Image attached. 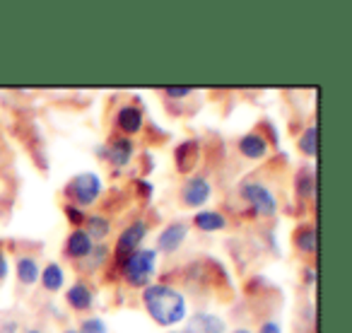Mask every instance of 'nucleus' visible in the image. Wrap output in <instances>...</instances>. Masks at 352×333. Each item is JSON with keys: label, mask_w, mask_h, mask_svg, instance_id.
<instances>
[{"label": "nucleus", "mask_w": 352, "mask_h": 333, "mask_svg": "<svg viewBox=\"0 0 352 333\" xmlns=\"http://www.w3.org/2000/svg\"><path fill=\"white\" fill-rule=\"evenodd\" d=\"M99 152H102V155H107V160L111 162V164L126 166L128 162H131V157H133V142L128 140V138H116L111 145L104 147V150H99Z\"/></svg>", "instance_id": "nucleus-11"}, {"label": "nucleus", "mask_w": 352, "mask_h": 333, "mask_svg": "<svg viewBox=\"0 0 352 333\" xmlns=\"http://www.w3.org/2000/svg\"><path fill=\"white\" fill-rule=\"evenodd\" d=\"M65 333H78V331H65Z\"/></svg>", "instance_id": "nucleus-30"}, {"label": "nucleus", "mask_w": 352, "mask_h": 333, "mask_svg": "<svg viewBox=\"0 0 352 333\" xmlns=\"http://www.w3.org/2000/svg\"><path fill=\"white\" fill-rule=\"evenodd\" d=\"M142 302L160 326H174L186 316V297L171 285H147Z\"/></svg>", "instance_id": "nucleus-1"}, {"label": "nucleus", "mask_w": 352, "mask_h": 333, "mask_svg": "<svg viewBox=\"0 0 352 333\" xmlns=\"http://www.w3.org/2000/svg\"><path fill=\"white\" fill-rule=\"evenodd\" d=\"M193 89L191 87H166L164 89V94L166 97H171V99H182V97H188Z\"/></svg>", "instance_id": "nucleus-24"}, {"label": "nucleus", "mask_w": 352, "mask_h": 333, "mask_svg": "<svg viewBox=\"0 0 352 333\" xmlns=\"http://www.w3.org/2000/svg\"><path fill=\"white\" fill-rule=\"evenodd\" d=\"M241 196H244V201L249 203L258 215L270 217L278 213V198H275L273 191H270L268 186H263V184H258V182L241 184Z\"/></svg>", "instance_id": "nucleus-4"}, {"label": "nucleus", "mask_w": 352, "mask_h": 333, "mask_svg": "<svg viewBox=\"0 0 352 333\" xmlns=\"http://www.w3.org/2000/svg\"><path fill=\"white\" fill-rule=\"evenodd\" d=\"M39 280H41V285L49 290V292H58V290H63L65 273H63V268H60L58 264H49L39 273Z\"/></svg>", "instance_id": "nucleus-16"}, {"label": "nucleus", "mask_w": 352, "mask_h": 333, "mask_svg": "<svg viewBox=\"0 0 352 333\" xmlns=\"http://www.w3.org/2000/svg\"><path fill=\"white\" fill-rule=\"evenodd\" d=\"M155 264L157 254L152 249H135L133 254L126 256L123 264V278L128 280V285L133 288H147V283L155 275Z\"/></svg>", "instance_id": "nucleus-2"}, {"label": "nucleus", "mask_w": 352, "mask_h": 333, "mask_svg": "<svg viewBox=\"0 0 352 333\" xmlns=\"http://www.w3.org/2000/svg\"><path fill=\"white\" fill-rule=\"evenodd\" d=\"M258 333H283V331H280V323L278 321H265L263 326H261Z\"/></svg>", "instance_id": "nucleus-25"}, {"label": "nucleus", "mask_w": 352, "mask_h": 333, "mask_svg": "<svg viewBox=\"0 0 352 333\" xmlns=\"http://www.w3.org/2000/svg\"><path fill=\"white\" fill-rule=\"evenodd\" d=\"M193 225L201 232H217V230H225L227 220H225V215L217 211H201L193 217Z\"/></svg>", "instance_id": "nucleus-15"}, {"label": "nucleus", "mask_w": 352, "mask_h": 333, "mask_svg": "<svg viewBox=\"0 0 352 333\" xmlns=\"http://www.w3.org/2000/svg\"><path fill=\"white\" fill-rule=\"evenodd\" d=\"M116 126L128 136H135L142 128V111L138 107H121L116 114Z\"/></svg>", "instance_id": "nucleus-12"}, {"label": "nucleus", "mask_w": 352, "mask_h": 333, "mask_svg": "<svg viewBox=\"0 0 352 333\" xmlns=\"http://www.w3.org/2000/svg\"><path fill=\"white\" fill-rule=\"evenodd\" d=\"M92 251H94V249H92ZM94 254H97V256H94V261H97V264H99V261H104V259H107L109 249H107V246H99V249L94 251Z\"/></svg>", "instance_id": "nucleus-27"}, {"label": "nucleus", "mask_w": 352, "mask_h": 333, "mask_svg": "<svg viewBox=\"0 0 352 333\" xmlns=\"http://www.w3.org/2000/svg\"><path fill=\"white\" fill-rule=\"evenodd\" d=\"M294 244H297L299 251L304 254H314L316 251V230L314 227H302L294 237Z\"/></svg>", "instance_id": "nucleus-19"}, {"label": "nucleus", "mask_w": 352, "mask_h": 333, "mask_svg": "<svg viewBox=\"0 0 352 333\" xmlns=\"http://www.w3.org/2000/svg\"><path fill=\"white\" fill-rule=\"evenodd\" d=\"M65 213H68V217H70V222L73 225H80V222H85V213H82V208H78V206H68L65 208Z\"/></svg>", "instance_id": "nucleus-22"}, {"label": "nucleus", "mask_w": 352, "mask_h": 333, "mask_svg": "<svg viewBox=\"0 0 352 333\" xmlns=\"http://www.w3.org/2000/svg\"><path fill=\"white\" fill-rule=\"evenodd\" d=\"M92 249H94L92 237L85 230H75L73 235L68 237V241H65V254H68L70 259H87V256L92 254Z\"/></svg>", "instance_id": "nucleus-9"}, {"label": "nucleus", "mask_w": 352, "mask_h": 333, "mask_svg": "<svg viewBox=\"0 0 352 333\" xmlns=\"http://www.w3.org/2000/svg\"><path fill=\"white\" fill-rule=\"evenodd\" d=\"M27 333H39V331H27Z\"/></svg>", "instance_id": "nucleus-29"}, {"label": "nucleus", "mask_w": 352, "mask_h": 333, "mask_svg": "<svg viewBox=\"0 0 352 333\" xmlns=\"http://www.w3.org/2000/svg\"><path fill=\"white\" fill-rule=\"evenodd\" d=\"M186 333H225V321L217 314L210 312H198L188 321Z\"/></svg>", "instance_id": "nucleus-8"}, {"label": "nucleus", "mask_w": 352, "mask_h": 333, "mask_svg": "<svg viewBox=\"0 0 352 333\" xmlns=\"http://www.w3.org/2000/svg\"><path fill=\"white\" fill-rule=\"evenodd\" d=\"M299 193H302L304 198H309L314 193V179L307 177V174H304V177L299 179Z\"/></svg>", "instance_id": "nucleus-23"}, {"label": "nucleus", "mask_w": 352, "mask_h": 333, "mask_svg": "<svg viewBox=\"0 0 352 333\" xmlns=\"http://www.w3.org/2000/svg\"><path fill=\"white\" fill-rule=\"evenodd\" d=\"M186 235H188L186 222H171V225H166L164 232L157 237V249H160L162 254H174V251L184 244Z\"/></svg>", "instance_id": "nucleus-7"}, {"label": "nucleus", "mask_w": 352, "mask_h": 333, "mask_svg": "<svg viewBox=\"0 0 352 333\" xmlns=\"http://www.w3.org/2000/svg\"><path fill=\"white\" fill-rule=\"evenodd\" d=\"M234 333H251V331H249V328H236Z\"/></svg>", "instance_id": "nucleus-28"}, {"label": "nucleus", "mask_w": 352, "mask_h": 333, "mask_svg": "<svg viewBox=\"0 0 352 333\" xmlns=\"http://www.w3.org/2000/svg\"><path fill=\"white\" fill-rule=\"evenodd\" d=\"M85 232H87L92 239H107L109 232H111V222L104 215H92V217H87V230Z\"/></svg>", "instance_id": "nucleus-18"}, {"label": "nucleus", "mask_w": 352, "mask_h": 333, "mask_svg": "<svg viewBox=\"0 0 352 333\" xmlns=\"http://www.w3.org/2000/svg\"><path fill=\"white\" fill-rule=\"evenodd\" d=\"M78 333H109V328L99 316H92V319H85V321L80 323Z\"/></svg>", "instance_id": "nucleus-21"}, {"label": "nucleus", "mask_w": 352, "mask_h": 333, "mask_svg": "<svg viewBox=\"0 0 352 333\" xmlns=\"http://www.w3.org/2000/svg\"><path fill=\"white\" fill-rule=\"evenodd\" d=\"M65 299H68L70 307L78 309V312H87V309L94 304L92 290H89V285H85V283H75L73 288L65 292Z\"/></svg>", "instance_id": "nucleus-13"}, {"label": "nucleus", "mask_w": 352, "mask_h": 333, "mask_svg": "<svg viewBox=\"0 0 352 333\" xmlns=\"http://www.w3.org/2000/svg\"><path fill=\"white\" fill-rule=\"evenodd\" d=\"M299 150L307 157H316V126H309L304 136L299 138Z\"/></svg>", "instance_id": "nucleus-20"}, {"label": "nucleus", "mask_w": 352, "mask_h": 333, "mask_svg": "<svg viewBox=\"0 0 352 333\" xmlns=\"http://www.w3.org/2000/svg\"><path fill=\"white\" fill-rule=\"evenodd\" d=\"M145 235H147V222L145 220H135L133 225H128L126 230H123V235L118 237V241H116L118 256L133 254V251L140 246V241L145 239Z\"/></svg>", "instance_id": "nucleus-6"}, {"label": "nucleus", "mask_w": 352, "mask_h": 333, "mask_svg": "<svg viewBox=\"0 0 352 333\" xmlns=\"http://www.w3.org/2000/svg\"><path fill=\"white\" fill-rule=\"evenodd\" d=\"M6 275H8V259H6V254L0 251V280L6 278Z\"/></svg>", "instance_id": "nucleus-26"}, {"label": "nucleus", "mask_w": 352, "mask_h": 333, "mask_svg": "<svg viewBox=\"0 0 352 333\" xmlns=\"http://www.w3.org/2000/svg\"><path fill=\"white\" fill-rule=\"evenodd\" d=\"M176 166L182 169V172H191L193 164L198 162V155H201V145L196 140H186L184 145L176 147Z\"/></svg>", "instance_id": "nucleus-14"}, {"label": "nucleus", "mask_w": 352, "mask_h": 333, "mask_svg": "<svg viewBox=\"0 0 352 333\" xmlns=\"http://www.w3.org/2000/svg\"><path fill=\"white\" fill-rule=\"evenodd\" d=\"M63 193H65V198H70L78 208H87V206H92V203H97L99 193H102V179L94 172L78 174V177L65 186Z\"/></svg>", "instance_id": "nucleus-3"}, {"label": "nucleus", "mask_w": 352, "mask_h": 333, "mask_svg": "<svg viewBox=\"0 0 352 333\" xmlns=\"http://www.w3.org/2000/svg\"><path fill=\"white\" fill-rule=\"evenodd\" d=\"M212 196V186L206 177H188L182 189V201L188 208H201Z\"/></svg>", "instance_id": "nucleus-5"}, {"label": "nucleus", "mask_w": 352, "mask_h": 333, "mask_svg": "<svg viewBox=\"0 0 352 333\" xmlns=\"http://www.w3.org/2000/svg\"><path fill=\"white\" fill-rule=\"evenodd\" d=\"M239 152L249 160H263L268 155V142L261 133H246L239 140Z\"/></svg>", "instance_id": "nucleus-10"}, {"label": "nucleus", "mask_w": 352, "mask_h": 333, "mask_svg": "<svg viewBox=\"0 0 352 333\" xmlns=\"http://www.w3.org/2000/svg\"><path fill=\"white\" fill-rule=\"evenodd\" d=\"M39 264H36L32 256H22V259H17V278H20L22 285H34L36 280H39Z\"/></svg>", "instance_id": "nucleus-17"}]
</instances>
